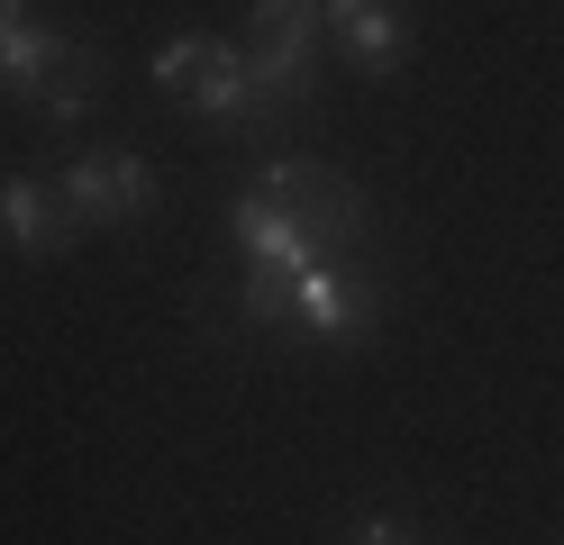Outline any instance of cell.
<instances>
[{
    "label": "cell",
    "instance_id": "5bb4252c",
    "mask_svg": "<svg viewBox=\"0 0 564 545\" xmlns=\"http://www.w3.org/2000/svg\"><path fill=\"white\" fill-rule=\"evenodd\" d=\"M19 10H28V0H0V19H19Z\"/></svg>",
    "mask_w": 564,
    "mask_h": 545
},
{
    "label": "cell",
    "instance_id": "277c9868",
    "mask_svg": "<svg viewBox=\"0 0 564 545\" xmlns=\"http://www.w3.org/2000/svg\"><path fill=\"white\" fill-rule=\"evenodd\" d=\"M319 28H328V46L365 73V83H392L401 55H410V19H401V0H319Z\"/></svg>",
    "mask_w": 564,
    "mask_h": 545
},
{
    "label": "cell",
    "instance_id": "3957f363",
    "mask_svg": "<svg viewBox=\"0 0 564 545\" xmlns=\"http://www.w3.org/2000/svg\"><path fill=\"white\" fill-rule=\"evenodd\" d=\"M55 192H64V209H74V228H128V218L155 209L164 173L147 155H74Z\"/></svg>",
    "mask_w": 564,
    "mask_h": 545
},
{
    "label": "cell",
    "instance_id": "30bf717a",
    "mask_svg": "<svg viewBox=\"0 0 564 545\" xmlns=\"http://www.w3.org/2000/svg\"><path fill=\"white\" fill-rule=\"evenodd\" d=\"M91 91H100V55L74 46V55H64V73H55V83L28 100V109H37L46 128H83V119H91Z\"/></svg>",
    "mask_w": 564,
    "mask_h": 545
},
{
    "label": "cell",
    "instance_id": "9c48e42d",
    "mask_svg": "<svg viewBox=\"0 0 564 545\" xmlns=\"http://www.w3.org/2000/svg\"><path fill=\"white\" fill-rule=\"evenodd\" d=\"M319 0H256L246 10V46H292V55H319Z\"/></svg>",
    "mask_w": 564,
    "mask_h": 545
},
{
    "label": "cell",
    "instance_id": "7c38bea8",
    "mask_svg": "<svg viewBox=\"0 0 564 545\" xmlns=\"http://www.w3.org/2000/svg\"><path fill=\"white\" fill-rule=\"evenodd\" d=\"M209 46H219V28H173L164 46L147 55V73H155V91H173V100H183V91L200 83V64H209Z\"/></svg>",
    "mask_w": 564,
    "mask_h": 545
},
{
    "label": "cell",
    "instance_id": "ba28073f",
    "mask_svg": "<svg viewBox=\"0 0 564 545\" xmlns=\"http://www.w3.org/2000/svg\"><path fill=\"white\" fill-rule=\"evenodd\" d=\"M64 55H74V36L64 28H46V19H0V83H10L19 100H37L55 73H64Z\"/></svg>",
    "mask_w": 564,
    "mask_h": 545
},
{
    "label": "cell",
    "instance_id": "7a4b0ae2",
    "mask_svg": "<svg viewBox=\"0 0 564 545\" xmlns=\"http://www.w3.org/2000/svg\"><path fill=\"white\" fill-rule=\"evenodd\" d=\"M292 327H310L319 346H373V327H382V282L356 273V254H328V264L292 273Z\"/></svg>",
    "mask_w": 564,
    "mask_h": 545
},
{
    "label": "cell",
    "instance_id": "5b68a950",
    "mask_svg": "<svg viewBox=\"0 0 564 545\" xmlns=\"http://www.w3.org/2000/svg\"><path fill=\"white\" fill-rule=\"evenodd\" d=\"M228 228H237V254H246V264H273V273H310V264H328V246L310 237L273 192H256V182L237 192V218H228Z\"/></svg>",
    "mask_w": 564,
    "mask_h": 545
},
{
    "label": "cell",
    "instance_id": "6da1fadb",
    "mask_svg": "<svg viewBox=\"0 0 564 545\" xmlns=\"http://www.w3.org/2000/svg\"><path fill=\"white\" fill-rule=\"evenodd\" d=\"M256 192H273L282 209L301 218L310 237H319L328 254H356L365 246V228H373V209H365V192L346 182L337 164H319V155H273L264 173H256Z\"/></svg>",
    "mask_w": 564,
    "mask_h": 545
},
{
    "label": "cell",
    "instance_id": "8992f818",
    "mask_svg": "<svg viewBox=\"0 0 564 545\" xmlns=\"http://www.w3.org/2000/svg\"><path fill=\"white\" fill-rule=\"evenodd\" d=\"M183 109H192L200 128H228V137H256V128H264V91H256V73H246V46H237V36L209 46V64H200V83L183 91Z\"/></svg>",
    "mask_w": 564,
    "mask_h": 545
},
{
    "label": "cell",
    "instance_id": "4fadbf2b",
    "mask_svg": "<svg viewBox=\"0 0 564 545\" xmlns=\"http://www.w3.org/2000/svg\"><path fill=\"white\" fill-rule=\"evenodd\" d=\"M346 545H429V536H419V527L401 519V509H365V519L346 527Z\"/></svg>",
    "mask_w": 564,
    "mask_h": 545
},
{
    "label": "cell",
    "instance_id": "8fae6325",
    "mask_svg": "<svg viewBox=\"0 0 564 545\" xmlns=\"http://www.w3.org/2000/svg\"><path fill=\"white\" fill-rule=\"evenodd\" d=\"M237 327H256V337L292 327V273H273V264H246V273H237Z\"/></svg>",
    "mask_w": 564,
    "mask_h": 545
},
{
    "label": "cell",
    "instance_id": "52a82bcc",
    "mask_svg": "<svg viewBox=\"0 0 564 545\" xmlns=\"http://www.w3.org/2000/svg\"><path fill=\"white\" fill-rule=\"evenodd\" d=\"M0 237H10L28 264H46V254H64L83 228H74V209H64V192H55V182L10 173V182H0Z\"/></svg>",
    "mask_w": 564,
    "mask_h": 545
}]
</instances>
